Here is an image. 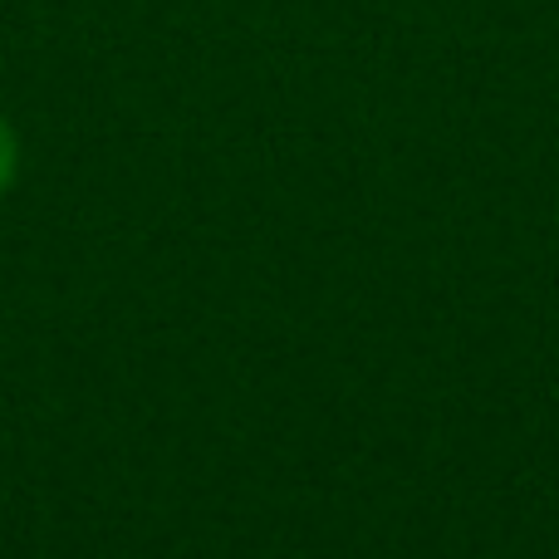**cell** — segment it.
Masks as SVG:
<instances>
[{"instance_id":"cell-1","label":"cell","mask_w":559,"mask_h":559,"mask_svg":"<svg viewBox=\"0 0 559 559\" xmlns=\"http://www.w3.org/2000/svg\"><path fill=\"white\" fill-rule=\"evenodd\" d=\"M5 173H10V138H5V128H0V182H5Z\"/></svg>"}]
</instances>
